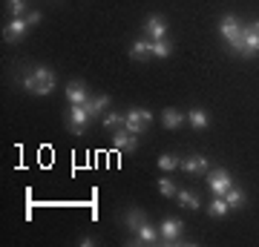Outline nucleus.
Here are the masks:
<instances>
[{
    "mask_svg": "<svg viewBox=\"0 0 259 247\" xmlns=\"http://www.w3.org/2000/svg\"><path fill=\"white\" fill-rule=\"evenodd\" d=\"M23 86H26L32 95H49V92L55 89V72L47 69V66H35V69L23 78Z\"/></svg>",
    "mask_w": 259,
    "mask_h": 247,
    "instance_id": "1",
    "label": "nucleus"
},
{
    "mask_svg": "<svg viewBox=\"0 0 259 247\" xmlns=\"http://www.w3.org/2000/svg\"><path fill=\"white\" fill-rule=\"evenodd\" d=\"M90 121H93V118H90V112H87V107H83V104H72V107H69V112H66V129H69V132H75V135H81Z\"/></svg>",
    "mask_w": 259,
    "mask_h": 247,
    "instance_id": "2",
    "label": "nucleus"
},
{
    "mask_svg": "<svg viewBox=\"0 0 259 247\" xmlns=\"http://www.w3.org/2000/svg\"><path fill=\"white\" fill-rule=\"evenodd\" d=\"M124 115H127L124 127H127L130 132H136V135H141V132L153 124V112H150V110H139V107H133V110L124 112Z\"/></svg>",
    "mask_w": 259,
    "mask_h": 247,
    "instance_id": "3",
    "label": "nucleus"
},
{
    "mask_svg": "<svg viewBox=\"0 0 259 247\" xmlns=\"http://www.w3.org/2000/svg\"><path fill=\"white\" fill-rule=\"evenodd\" d=\"M219 32H222V37L233 46V49H236V52H242V26H239V20L233 18V15H225V18H222Z\"/></svg>",
    "mask_w": 259,
    "mask_h": 247,
    "instance_id": "4",
    "label": "nucleus"
},
{
    "mask_svg": "<svg viewBox=\"0 0 259 247\" xmlns=\"http://www.w3.org/2000/svg\"><path fill=\"white\" fill-rule=\"evenodd\" d=\"M207 187H210L216 195H225V192L233 187V178L228 170H222V167H216L213 173H207Z\"/></svg>",
    "mask_w": 259,
    "mask_h": 247,
    "instance_id": "5",
    "label": "nucleus"
},
{
    "mask_svg": "<svg viewBox=\"0 0 259 247\" xmlns=\"http://www.w3.org/2000/svg\"><path fill=\"white\" fill-rule=\"evenodd\" d=\"M185 233V221L182 219H164L161 224H158V236H161V241L164 244H173V241H179V236Z\"/></svg>",
    "mask_w": 259,
    "mask_h": 247,
    "instance_id": "6",
    "label": "nucleus"
},
{
    "mask_svg": "<svg viewBox=\"0 0 259 247\" xmlns=\"http://www.w3.org/2000/svg\"><path fill=\"white\" fill-rule=\"evenodd\" d=\"M112 146L121 150V153H136V146H139V135L136 132H130L127 127H121L112 132Z\"/></svg>",
    "mask_w": 259,
    "mask_h": 247,
    "instance_id": "7",
    "label": "nucleus"
},
{
    "mask_svg": "<svg viewBox=\"0 0 259 247\" xmlns=\"http://www.w3.org/2000/svg\"><path fill=\"white\" fill-rule=\"evenodd\" d=\"M26 29H29L26 18H12L9 23H6V29H3V40H6V43H18Z\"/></svg>",
    "mask_w": 259,
    "mask_h": 247,
    "instance_id": "8",
    "label": "nucleus"
},
{
    "mask_svg": "<svg viewBox=\"0 0 259 247\" xmlns=\"http://www.w3.org/2000/svg\"><path fill=\"white\" fill-rule=\"evenodd\" d=\"M182 170L187 175H207L210 173V161L204 156H190V158H182Z\"/></svg>",
    "mask_w": 259,
    "mask_h": 247,
    "instance_id": "9",
    "label": "nucleus"
},
{
    "mask_svg": "<svg viewBox=\"0 0 259 247\" xmlns=\"http://www.w3.org/2000/svg\"><path fill=\"white\" fill-rule=\"evenodd\" d=\"M256 52H259V35H256V29H253V23L242 26V52L239 55H256Z\"/></svg>",
    "mask_w": 259,
    "mask_h": 247,
    "instance_id": "10",
    "label": "nucleus"
},
{
    "mask_svg": "<svg viewBox=\"0 0 259 247\" xmlns=\"http://www.w3.org/2000/svg\"><path fill=\"white\" fill-rule=\"evenodd\" d=\"M66 101L69 104H87L90 101V89L83 81H69L66 83Z\"/></svg>",
    "mask_w": 259,
    "mask_h": 247,
    "instance_id": "11",
    "label": "nucleus"
},
{
    "mask_svg": "<svg viewBox=\"0 0 259 247\" xmlns=\"http://www.w3.org/2000/svg\"><path fill=\"white\" fill-rule=\"evenodd\" d=\"M144 29H147V35L153 37V40H164V35H167V20L161 18V15H150V18L144 20Z\"/></svg>",
    "mask_w": 259,
    "mask_h": 247,
    "instance_id": "12",
    "label": "nucleus"
},
{
    "mask_svg": "<svg viewBox=\"0 0 259 247\" xmlns=\"http://www.w3.org/2000/svg\"><path fill=\"white\" fill-rule=\"evenodd\" d=\"M156 241H161V236H158V227H150L147 221H144V224L136 230V244H156Z\"/></svg>",
    "mask_w": 259,
    "mask_h": 247,
    "instance_id": "13",
    "label": "nucleus"
},
{
    "mask_svg": "<svg viewBox=\"0 0 259 247\" xmlns=\"http://www.w3.org/2000/svg\"><path fill=\"white\" fill-rule=\"evenodd\" d=\"M150 55H153V40H136L130 46V58L133 61H147Z\"/></svg>",
    "mask_w": 259,
    "mask_h": 247,
    "instance_id": "14",
    "label": "nucleus"
},
{
    "mask_svg": "<svg viewBox=\"0 0 259 247\" xmlns=\"http://www.w3.org/2000/svg\"><path fill=\"white\" fill-rule=\"evenodd\" d=\"M87 112H90V118H98L107 107H110V95H98V98H90V101L83 104Z\"/></svg>",
    "mask_w": 259,
    "mask_h": 247,
    "instance_id": "15",
    "label": "nucleus"
},
{
    "mask_svg": "<svg viewBox=\"0 0 259 247\" xmlns=\"http://www.w3.org/2000/svg\"><path fill=\"white\" fill-rule=\"evenodd\" d=\"M161 121H164L167 129H179L182 124L187 121V112H179V110H164L161 112Z\"/></svg>",
    "mask_w": 259,
    "mask_h": 247,
    "instance_id": "16",
    "label": "nucleus"
},
{
    "mask_svg": "<svg viewBox=\"0 0 259 247\" xmlns=\"http://www.w3.org/2000/svg\"><path fill=\"white\" fill-rule=\"evenodd\" d=\"M225 202L231 204V210H242V207L248 204V195H245L239 187H231V190L225 192Z\"/></svg>",
    "mask_w": 259,
    "mask_h": 247,
    "instance_id": "17",
    "label": "nucleus"
},
{
    "mask_svg": "<svg viewBox=\"0 0 259 247\" xmlns=\"http://www.w3.org/2000/svg\"><path fill=\"white\" fill-rule=\"evenodd\" d=\"M207 213H210L213 219H222V216L231 213V204L225 202V195H216V199L210 202V207H207Z\"/></svg>",
    "mask_w": 259,
    "mask_h": 247,
    "instance_id": "18",
    "label": "nucleus"
},
{
    "mask_svg": "<svg viewBox=\"0 0 259 247\" xmlns=\"http://www.w3.org/2000/svg\"><path fill=\"white\" fill-rule=\"evenodd\" d=\"M176 199H179V204H182L185 210H199V207H202V204H199V195L190 192V190H179Z\"/></svg>",
    "mask_w": 259,
    "mask_h": 247,
    "instance_id": "19",
    "label": "nucleus"
},
{
    "mask_svg": "<svg viewBox=\"0 0 259 247\" xmlns=\"http://www.w3.org/2000/svg\"><path fill=\"white\" fill-rule=\"evenodd\" d=\"M124 121H127V115H121V112H107V115H104V129H112V132H115V129L124 127Z\"/></svg>",
    "mask_w": 259,
    "mask_h": 247,
    "instance_id": "20",
    "label": "nucleus"
},
{
    "mask_svg": "<svg viewBox=\"0 0 259 247\" xmlns=\"http://www.w3.org/2000/svg\"><path fill=\"white\" fill-rule=\"evenodd\" d=\"M187 124L196 127V129H204V127H207V112H204V110H190V112H187Z\"/></svg>",
    "mask_w": 259,
    "mask_h": 247,
    "instance_id": "21",
    "label": "nucleus"
},
{
    "mask_svg": "<svg viewBox=\"0 0 259 247\" xmlns=\"http://www.w3.org/2000/svg\"><path fill=\"white\" fill-rule=\"evenodd\" d=\"M144 221H147V216H144L141 210H130V213H127V219H124V224H127V227L133 230V233H136V230H139L141 224H144Z\"/></svg>",
    "mask_w": 259,
    "mask_h": 247,
    "instance_id": "22",
    "label": "nucleus"
},
{
    "mask_svg": "<svg viewBox=\"0 0 259 247\" xmlns=\"http://www.w3.org/2000/svg\"><path fill=\"white\" fill-rule=\"evenodd\" d=\"M176 167H182V158H176V156H161L158 158V170H164V173L176 170Z\"/></svg>",
    "mask_w": 259,
    "mask_h": 247,
    "instance_id": "23",
    "label": "nucleus"
},
{
    "mask_svg": "<svg viewBox=\"0 0 259 247\" xmlns=\"http://www.w3.org/2000/svg\"><path fill=\"white\" fill-rule=\"evenodd\" d=\"M158 192H161L164 199H173V195L179 192V187H176L173 181H170V178H161V181H158Z\"/></svg>",
    "mask_w": 259,
    "mask_h": 247,
    "instance_id": "24",
    "label": "nucleus"
},
{
    "mask_svg": "<svg viewBox=\"0 0 259 247\" xmlns=\"http://www.w3.org/2000/svg\"><path fill=\"white\" fill-rule=\"evenodd\" d=\"M170 52H173V46L167 40H153V55L156 58H170Z\"/></svg>",
    "mask_w": 259,
    "mask_h": 247,
    "instance_id": "25",
    "label": "nucleus"
},
{
    "mask_svg": "<svg viewBox=\"0 0 259 247\" xmlns=\"http://www.w3.org/2000/svg\"><path fill=\"white\" fill-rule=\"evenodd\" d=\"M9 12H12V18H23V12H26V0H9Z\"/></svg>",
    "mask_w": 259,
    "mask_h": 247,
    "instance_id": "26",
    "label": "nucleus"
},
{
    "mask_svg": "<svg viewBox=\"0 0 259 247\" xmlns=\"http://www.w3.org/2000/svg\"><path fill=\"white\" fill-rule=\"evenodd\" d=\"M40 18H44V15H40V12H29V26H37V23H40Z\"/></svg>",
    "mask_w": 259,
    "mask_h": 247,
    "instance_id": "27",
    "label": "nucleus"
},
{
    "mask_svg": "<svg viewBox=\"0 0 259 247\" xmlns=\"http://www.w3.org/2000/svg\"><path fill=\"white\" fill-rule=\"evenodd\" d=\"M253 29H256V35H259V20H256V23H253Z\"/></svg>",
    "mask_w": 259,
    "mask_h": 247,
    "instance_id": "28",
    "label": "nucleus"
}]
</instances>
